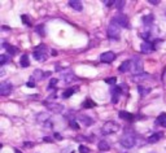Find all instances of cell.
<instances>
[{
    "label": "cell",
    "mask_w": 166,
    "mask_h": 153,
    "mask_svg": "<svg viewBox=\"0 0 166 153\" xmlns=\"http://www.w3.org/2000/svg\"><path fill=\"white\" fill-rule=\"evenodd\" d=\"M120 35H121V26L117 25L116 22H112L108 27V37L117 40V39H120Z\"/></svg>",
    "instance_id": "6da1fadb"
},
{
    "label": "cell",
    "mask_w": 166,
    "mask_h": 153,
    "mask_svg": "<svg viewBox=\"0 0 166 153\" xmlns=\"http://www.w3.org/2000/svg\"><path fill=\"white\" fill-rule=\"evenodd\" d=\"M135 142H136V139H135V136L132 134H125L120 139L121 145L125 147V148H132L135 145Z\"/></svg>",
    "instance_id": "7a4b0ae2"
},
{
    "label": "cell",
    "mask_w": 166,
    "mask_h": 153,
    "mask_svg": "<svg viewBox=\"0 0 166 153\" xmlns=\"http://www.w3.org/2000/svg\"><path fill=\"white\" fill-rule=\"evenodd\" d=\"M118 130V123L114 121H108L104 123L103 126V129H101V132L104 135H109V134H113V132H116V131Z\"/></svg>",
    "instance_id": "3957f363"
},
{
    "label": "cell",
    "mask_w": 166,
    "mask_h": 153,
    "mask_svg": "<svg viewBox=\"0 0 166 153\" xmlns=\"http://www.w3.org/2000/svg\"><path fill=\"white\" fill-rule=\"evenodd\" d=\"M34 59L37 61H46L47 60V55H46V46L44 44H40L37 51L34 52Z\"/></svg>",
    "instance_id": "277c9868"
},
{
    "label": "cell",
    "mask_w": 166,
    "mask_h": 153,
    "mask_svg": "<svg viewBox=\"0 0 166 153\" xmlns=\"http://www.w3.org/2000/svg\"><path fill=\"white\" fill-rule=\"evenodd\" d=\"M12 90H13L12 83H9V82H2V83H0V95H2V96L11 95Z\"/></svg>",
    "instance_id": "5b68a950"
},
{
    "label": "cell",
    "mask_w": 166,
    "mask_h": 153,
    "mask_svg": "<svg viewBox=\"0 0 166 153\" xmlns=\"http://www.w3.org/2000/svg\"><path fill=\"white\" fill-rule=\"evenodd\" d=\"M113 22H116L117 25H120L121 27H129V20L125 14H118L113 18Z\"/></svg>",
    "instance_id": "8992f818"
},
{
    "label": "cell",
    "mask_w": 166,
    "mask_h": 153,
    "mask_svg": "<svg viewBox=\"0 0 166 153\" xmlns=\"http://www.w3.org/2000/svg\"><path fill=\"white\" fill-rule=\"evenodd\" d=\"M132 72H134V75H138V74H142L143 73V61L139 57H134Z\"/></svg>",
    "instance_id": "52a82bcc"
},
{
    "label": "cell",
    "mask_w": 166,
    "mask_h": 153,
    "mask_svg": "<svg viewBox=\"0 0 166 153\" xmlns=\"http://www.w3.org/2000/svg\"><path fill=\"white\" fill-rule=\"evenodd\" d=\"M100 60H101V62H105V64H110L113 61L116 60V55L113 53V52L108 51V52H104V53L100 56Z\"/></svg>",
    "instance_id": "ba28073f"
},
{
    "label": "cell",
    "mask_w": 166,
    "mask_h": 153,
    "mask_svg": "<svg viewBox=\"0 0 166 153\" xmlns=\"http://www.w3.org/2000/svg\"><path fill=\"white\" fill-rule=\"evenodd\" d=\"M155 43H151V42H144L142 47H140V51L143 53H151V52H153L155 49Z\"/></svg>",
    "instance_id": "9c48e42d"
},
{
    "label": "cell",
    "mask_w": 166,
    "mask_h": 153,
    "mask_svg": "<svg viewBox=\"0 0 166 153\" xmlns=\"http://www.w3.org/2000/svg\"><path fill=\"white\" fill-rule=\"evenodd\" d=\"M121 94H122L121 87H114V86H113V88H112V103L113 104L118 103V97H120Z\"/></svg>",
    "instance_id": "30bf717a"
},
{
    "label": "cell",
    "mask_w": 166,
    "mask_h": 153,
    "mask_svg": "<svg viewBox=\"0 0 166 153\" xmlns=\"http://www.w3.org/2000/svg\"><path fill=\"white\" fill-rule=\"evenodd\" d=\"M49 74L51 73H44V72H42L40 69H37V70L34 72V74H33V79L35 81V82L42 81V79H44L47 75H49Z\"/></svg>",
    "instance_id": "8fae6325"
},
{
    "label": "cell",
    "mask_w": 166,
    "mask_h": 153,
    "mask_svg": "<svg viewBox=\"0 0 166 153\" xmlns=\"http://www.w3.org/2000/svg\"><path fill=\"white\" fill-rule=\"evenodd\" d=\"M49 113H39V114L37 116V121L39 122V123L44 125V123H49Z\"/></svg>",
    "instance_id": "7c38bea8"
},
{
    "label": "cell",
    "mask_w": 166,
    "mask_h": 153,
    "mask_svg": "<svg viewBox=\"0 0 166 153\" xmlns=\"http://www.w3.org/2000/svg\"><path fill=\"white\" fill-rule=\"evenodd\" d=\"M46 105L51 109L52 112H55V113H62L64 112V107L62 105H60V104H52V103H46Z\"/></svg>",
    "instance_id": "4fadbf2b"
},
{
    "label": "cell",
    "mask_w": 166,
    "mask_h": 153,
    "mask_svg": "<svg viewBox=\"0 0 166 153\" xmlns=\"http://www.w3.org/2000/svg\"><path fill=\"white\" fill-rule=\"evenodd\" d=\"M131 61L130 60H126V61H123V62L121 64V66L118 68V70L121 72V73H126V72H129L130 69H132V66H131Z\"/></svg>",
    "instance_id": "5bb4252c"
},
{
    "label": "cell",
    "mask_w": 166,
    "mask_h": 153,
    "mask_svg": "<svg viewBox=\"0 0 166 153\" xmlns=\"http://www.w3.org/2000/svg\"><path fill=\"white\" fill-rule=\"evenodd\" d=\"M69 5H70L73 9L78 11V12H81L83 9V4L81 2H78V0H70V2H69Z\"/></svg>",
    "instance_id": "9a60e30c"
},
{
    "label": "cell",
    "mask_w": 166,
    "mask_h": 153,
    "mask_svg": "<svg viewBox=\"0 0 166 153\" xmlns=\"http://www.w3.org/2000/svg\"><path fill=\"white\" fill-rule=\"evenodd\" d=\"M118 116H120V118H122V120H125V121H134V114H131V113H129V112H125V110H122V112H120L118 113Z\"/></svg>",
    "instance_id": "2e32d148"
},
{
    "label": "cell",
    "mask_w": 166,
    "mask_h": 153,
    "mask_svg": "<svg viewBox=\"0 0 166 153\" xmlns=\"http://www.w3.org/2000/svg\"><path fill=\"white\" fill-rule=\"evenodd\" d=\"M161 138H162V134H161V132L153 134V135H152V136H149V138H148V143H151V144L157 143V142H158Z\"/></svg>",
    "instance_id": "e0dca14e"
},
{
    "label": "cell",
    "mask_w": 166,
    "mask_h": 153,
    "mask_svg": "<svg viewBox=\"0 0 166 153\" xmlns=\"http://www.w3.org/2000/svg\"><path fill=\"white\" fill-rule=\"evenodd\" d=\"M153 20H155V17H153V14H145L142 18V21H143V24L144 25H152V22H153Z\"/></svg>",
    "instance_id": "ac0fdd59"
},
{
    "label": "cell",
    "mask_w": 166,
    "mask_h": 153,
    "mask_svg": "<svg viewBox=\"0 0 166 153\" xmlns=\"http://www.w3.org/2000/svg\"><path fill=\"white\" fill-rule=\"evenodd\" d=\"M20 65H21V68H27L29 65H30V62H29V56H27V55H22V56H21Z\"/></svg>",
    "instance_id": "d6986e66"
},
{
    "label": "cell",
    "mask_w": 166,
    "mask_h": 153,
    "mask_svg": "<svg viewBox=\"0 0 166 153\" xmlns=\"http://www.w3.org/2000/svg\"><path fill=\"white\" fill-rule=\"evenodd\" d=\"M138 91H139V95L142 96V97H144L145 95H148L151 92V88L149 87H143V86H139L138 87Z\"/></svg>",
    "instance_id": "ffe728a7"
},
{
    "label": "cell",
    "mask_w": 166,
    "mask_h": 153,
    "mask_svg": "<svg viewBox=\"0 0 166 153\" xmlns=\"http://www.w3.org/2000/svg\"><path fill=\"white\" fill-rule=\"evenodd\" d=\"M149 77H151L149 74H144V73H142V74H138V75H134L132 79H134L135 82H140V81H145V79H148Z\"/></svg>",
    "instance_id": "44dd1931"
},
{
    "label": "cell",
    "mask_w": 166,
    "mask_h": 153,
    "mask_svg": "<svg viewBox=\"0 0 166 153\" xmlns=\"http://www.w3.org/2000/svg\"><path fill=\"white\" fill-rule=\"evenodd\" d=\"M82 107L86 108V109H91V108H95L96 107V103L94 101V100H91V99H87L86 101L82 104Z\"/></svg>",
    "instance_id": "7402d4cb"
},
{
    "label": "cell",
    "mask_w": 166,
    "mask_h": 153,
    "mask_svg": "<svg viewBox=\"0 0 166 153\" xmlns=\"http://www.w3.org/2000/svg\"><path fill=\"white\" fill-rule=\"evenodd\" d=\"M97 147H99V149L101 152H107V151H109V148H110V147H109V144H108V142H105V140L100 142Z\"/></svg>",
    "instance_id": "603a6c76"
},
{
    "label": "cell",
    "mask_w": 166,
    "mask_h": 153,
    "mask_svg": "<svg viewBox=\"0 0 166 153\" xmlns=\"http://www.w3.org/2000/svg\"><path fill=\"white\" fill-rule=\"evenodd\" d=\"M157 123L161 125L162 127H166V113H162V114L158 116V118H157Z\"/></svg>",
    "instance_id": "cb8c5ba5"
},
{
    "label": "cell",
    "mask_w": 166,
    "mask_h": 153,
    "mask_svg": "<svg viewBox=\"0 0 166 153\" xmlns=\"http://www.w3.org/2000/svg\"><path fill=\"white\" fill-rule=\"evenodd\" d=\"M77 92V90H74V88H68V90H65L64 92H62V99H69L73 94H75Z\"/></svg>",
    "instance_id": "d4e9b609"
},
{
    "label": "cell",
    "mask_w": 166,
    "mask_h": 153,
    "mask_svg": "<svg viewBox=\"0 0 166 153\" xmlns=\"http://www.w3.org/2000/svg\"><path fill=\"white\" fill-rule=\"evenodd\" d=\"M4 48H5V49L9 52L11 55H14L16 52H17V48H14V47H12V46H9V44H5V43H4V46H3Z\"/></svg>",
    "instance_id": "484cf974"
},
{
    "label": "cell",
    "mask_w": 166,
    "mask_h": 153,
    "mask_svg": "<svg viewBox=\"0 0 166 153\" xmlns=\"http://www.w3.org/2000/svg\"><path fill=\"white\" fill-rule=\"evenodd\" d=\"M8 60H9V56H7V55L0 56V66H4V65L8 62Z\"/></svg>",
    "instance_id": "4316f807"
},
{
    "label": "cell",
    "mask_w": 166,
    "mask_h": 153,
    "mask_svg": "<svg viewBox=\"0 0 166 153\" xmlns=\"http://www.w3.org/2000/svg\"><path fill=\"white\" fill-rule=\"evenodd\" d=\"M81 121L83 122L85 125H87V126H90L91 123H92V120H91L90 117H86V116H83V117H81Z\"/></svg>",
    "instance_id": "83f0119b"
},
{
    "label": "cell",
    "mask_w": 166,
    "mask_h": 153,
    "mask_svg": "<svg viewBox=\"0 0 166 153\" xmlns=\"http://www.w3.org/2000/svg\"><path fill=\"white\" fill-rule=\"evenodd\" d=\"M125 2H123V0H116V4H114V5H116V8H117V9H122V8H123L125 7Z\"/></svg>",
    "instance_id": "f1b7e54d"
},
{
    "label": "cell",
    "mask_w": 166,
    "mask_h": 153,
    "mask_svg": "<svg viewBox=\"0 0 166 153\" xmlns=\"http://www.w3.org/2000/svg\"><path fill=\"white\" fill-rule=\"evenodd\" d=\"M69 125H70V127H73L74 130H79V125L77 123V121H75V120H70Z\"/></svg>",
    "instance_id": "f546056e"
},
{
    "label": "cell",
    "mask_w": 166,
    "mask_h": 153,
    "mask_svg": "<svg viewBox=\"0 0 166 153\" xmlns=\"http://www.w3.org/2000/svg\"><path fill=\"white\" fill-rule=\"evenodd\" d=\"M79 153H90V149L86 145H79Z\"/></svg>",
    "instance_id": "4dcf8cb0"
},
{
    "label": "cell",
    "mask_w": 166,
    "mask_h": 153,
    "mask_svg": "<svg viewBox=\"0 0 166 153\" xmlns=\"http://www.w3.org/2000/svg\"><path fill=\"white\" fill-rule=\"evenodd\" d=\"M105 82L108 83V84H113V86H114V83L117 82V79H116V77H112V78H108V79H105Z\"/></svg>",
    "instance_id": "1f68e13d"
},
{
    "label": "cell",
    "mask_w": 166,
    "mask_h": 153,
    "mask_svg": "<svg viewBox=\"0 0 166 153\" xmlns=\"http://www.w3.org/2000/svg\"><path fill=\"white\" fill-rule=\"evenodd\" d=\"M21 20H22V21H24V22H25L26 25H27V26H31V22H30V21H29V18H27V16H25V14H22V16H21Z\"/></svg>",
    "instance_id": "d6a6232c"
},
{
    "label": "cell",
    "mask_w": 166,
    "mask_h": 153,
    "mask_svg": "<svg viewBox=\"0 0 166 153\" xmlns=\"http://www.w3.org/2000/svg\"><path fill=\"white\" fill-rule=\"evenodd\" d=\"M103 3L105 4L107 7H110V5H113V4H116V0H104Z\"/></svg>",
    "instance_id": "836d02e7"
},
{
    "label": "cell",
    "mask_w": 166,
    "mask_h": 153,
    "mask_svg": "<svg viewBox=\"0 0 166 153\" xmlns=\"http://www.w3.org/2000/svg\"><path fill=\"white\" fill-rule=\"evenodd\" d=\"M37 31L40 34L42 37H44V27H43V26H39V27H37Z\"/></svg>",
    "instance_id": "e575fe53"
},
{
    "label": "cell",
    "mask_w": 166,
    "mask_h": 153,
    "mask_svg": "<svg viewBox=\"0 0 166 153\" xmlns=\"http://www.w3.org/2000/svg\"><path fill=\"white\" fill-rule=\"evenodd\" d=\"M27 87H30V88H34V87H35V81H29L27 82Z\"/></svg>",
    "instance_id": "d590c367"
},
{
    "label": "cell",
    "mask_w": 166,
    "mask_h": 153,
    "mask_svg": "<svg viewBox=\"0 0 166 153\" xmlns=\"http://www.w3.org/2000/svg\"><path fill=\"white\" fill-rule=\"evenodd\" d=\"M56 83H57V79H55V78H53V79H51V82H49V90L52 88V87H55Z\"/></svg>",
    "instance_id": "8d00e7d4"
},
{
    "label": "cell",
    "mask_w": 166,
    "mask_h": 153,
    "mask_svg": "<svg viewBox=\"0 0 166 153\" xmlns=\"http://www.w3.org/2000/svg\"><path fill=\"white\" fill-rule=\"evenodd\" d=\"M61 153H74V152L70 149V148H65V149H64L62 152H61Z\"/></svg>",
    "instance_id": "74e56055"
},
{
    "label": "cell",
    "mask_w": 166,
    "mask_h": 153,
    "mask_svg": "<svg viewBox=\"0 0 166 153\" xmlns=\"http://www.w3.org/2000/svg\"><path fill=\"white\" fill-rule=\"evenodd\" d=\"M149 3H151V4H153V5H157V4H158L160 2H158V0H156V2H155V0H149Z\"/></svg>",
    "instance_id": "f35d334b"
},
{
    "label": "cell",
    "mask_w": 166,
    "mask_h": 153,
    "mask_svg": "<svg viewBox=\"0 0 166 153\" xmlns=\"http://www.w3.org/2000/svg\"><path fill=\"white\" fill-rule=\"evenodd\" d=\"M44 142H48V143H49V142H52V139L47 136V138H44Z\"/></svg>",
    "instance_id": "ab89813d"
},
{
    "label": "cell",
    "mask_w": 166,
    "mask_h": 153,
    "mask_svg": "<svg viewBox=\"0 0 166 153\" xmlns=\"http://www.w3.org/2000/svg\"><path fill=\"white\" fill-rule=\"evenodd\" d=\"M55 138H57V139H59V140H60V139H61V136H60V134H55Z\"/></svg>",
    "instance_id": "60d3db41"
},
{
    "label": "cell",
    "mask_w": 166,
    "mask_h": 153,
    "mask_svg": "<svg viewBox=\"0 0 166 153\" xmlns=\"http://www.w3.org/2000/svg\"><path fill=\"white\" fill-rule=\"evenodd\" d=\"M16 153H21V152H20L18 149H16Z\"/></svg>",
    "instance_id": "b9f144b4"
},
{
    "label": "cell",
    "mask_w": 166,
    "mask_h": 153,
    "mask_svg": "<svg viewBox=\"0 0 166 153\" xmlns=\"http://www.w3.org/2000/svg\"><path fill=\"white\" fill-rule=\"evenodd\" d=\"M165 14H166V11H165Z\"/></svg>",
    "instance_id": "7bdbcfd3"
}]
</instances>
